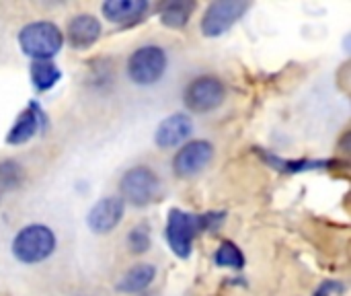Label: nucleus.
<instances>
[{"label":"nucleus","mask_w":351,"mask_h":296,"mask_svg":"<svg viewBox=\"0 0 351 296\" xmlns=\"http://www.w3.org/2000/svg\"><path fill=\"white\" fill-rule=\"evenodd\" d=\"M218 220H222V214H218V212L191 214V212H185V210H179V208L169 210V216H167V241H169L171 251L177 258L187 260L191 255L195 237L202 231L214 227Z\"/></svg>","instance_id":"1"},{"label":"nucleus","mask_w":351,"mask_h":296,"mask_svg":"<svg viewBox=\"0 0 351 296\" xmlns=\"http://www.w3.org/2000/svg\"><path fill=\"white\" fill-rule=\"evenodd\" d=\"M64 45V35L58 25L49 21H35L21 29L19 47L25 56L33 58V62L53 58Z\"/></svg>","instance_id":"2"},{"label":"nucleus","mask_w":351,"mask_h":296,"mask_svg":"<svg viewBox=\"0 0 351 296\" xmlns=\"http://www.w3.org/2000/svg\"><path fill=\"white\" fill-rule=\"evenodd\" d=\"M53 251H56V235L45 225H27L12 239L14 260L27 266L45 262Z\"/></svg>","instance_id":"3"},{"label":"nucleus","mask_w":351,"mask_h":296,"mask_svg":"<svg viewBox=\"0 0 351 296\" xmlns=\"http://www.w3.org/2000/svg\"><path fill=\"white\" fill-rule=\"evenodd\" d=\"M119 194L123 204L128 202L132 206H148L160 196L158 175L144 165L132 167L119 179Z\"/></svg>","instance_id":"4"},{"label":"nucleus","mask_w":351,"mask_h":296,"mask_svg":"<svg viewBox=\"0 0 351 296\" xmlns=\"http://www.w3.org/2000/svg\"><path fill=\"white\" fill-rule=\"evenodd\" d=\"M167 70V54L160 45H142L128 60V76L140 87H150L162 78Z\"/></svg>","instance_id":"5"},{"label":"nucleus","mask_w":351,"mask_h":296,"mask_svg":"<svg viewBox=\"0 0 351 296\" xmlns=\"http://www.w3.org/2000/svg\"><path fill=\"white\" fill-rule=\"evenodd\" d=\"M224 97L226 89L216 76H197L183 91V101L193 113H208L218 109L224 103Z\"/></svg>","instance_id":"6"},{"label":"nucleus","mask_w":351,"mask_h":296,"mask_svg":"<svg viewBox=\"0 0 351 296\" xmlns=\"http://www.w3.org/2000/svg\"><path fill=\"white\" fill-rule=\"evenodd\" d=\"M249 2H239V0H218L212 2L202 16V33L206 37H220L224 35L239 19L249 10Z\"/></svg>","instance_id":"7"},{"label":"nucleus","mask_w":351,"mask_h":296,"mask_svg":"<svg viewBox=\"0 0 351 296\" xmlns=\"http://www.w3.org/2000/svg\"><path fill=\"white\" fill-rule=\"evenodd\" d=\"M214 159V146L208 140H193L181 146L173 159V171L181 179L195 177Z\"/></svg>","instance_id":"8"},{"label":"nucleus","mask_w":351,"mask_h":296,"mask_svg":"<svg viewBox=\"0 0 351 296\" xmlns=\"http://www.w3.org/2000/svg\"><path fill=\"white\" fill-rule=\"evenodd\" d=\"M123 210L125 204L121 202V198L109 196V198H101L86 216V225L93 233L97 235H105L111 233L123 218Z\"/></svg>","instance_id":"9"},{"label":"nucleus","mask_w":351,"mask_h":296,"mask_svg":"<svg viewBox=\"0 0 351 296\" xmlns=\"http://www.w3.org/2000/svg\"><path fill=\"white\" fill-rule=\"evenodd\" d=\"M193 132V122L185 113H173L171 117L162 119L156 128L154 142L158 148H175L183 144Z\"/></svg>","instance_id":"10"},{"label":"nucleus","mask_w":351,"mask_h":296,"mask_svg":"<svg viewBox=\"0 0 351 296\" xmlns=\"http://www.w3.org/2000/svg\"><path fill=\"white\" fill-rule=\"evenodd\" d=\"M41 122H43V111H41V107L37 103L31 101L27 105V109L21 111V115L12 124V128H10V132L6 136V142L12 144V146L29 142L41 130Z\"/></svg>","instance_id":"11"},{"label":"nucleus","mask_w":351,"mask_h":296,"mask_svg":"<svg viewBox=\"0 0 351 296\" xmlns=\"http://www.w3.org/2000/svg\"><path fill=\"white\" fill-rule=\"evenodd\" d=\"M101 37V23L95 14L80 12L68 23V41L76 49L90 47Z\"/></svg>","instance_id":"12"},{"label":"nucleus","mask_w":351,"mask_h":296,"mask_svg":"<svg viewBox=\"0 0 351 296\" xmlns=\"http://www.w3.org/2000/svg\"><path fill=\"white\" fill-rule=\"evenodd\" d=\"M101 10L107 16V21L128 25V23L138 21L148 10V2L146 0H107L101 6Z\"/></svg>","instance_id":"13"},{"label":"nucleus","mask_w":351,"mask_h":296,"mask_svg":"<svg viewBox=\"0 0 351 296\" xmlns=\"http://www.w3.org/2000/svg\"><path fill=\"white\" fill-rule=\"evenodd\" d=\"M156 278V268L150 264H138L132 270L125 272V276L119 280L117 291L128 293V295H138L142 291H146Z\"/></svg>","instance_id":"14"},{"label":"nucleus","mask_w":351,"mask_h":296,"mask_svg":"<svg viewBox=\"0 0 351 296\" xmlns=\"http://www.w3.org/2000/svg\"><path fill=\"white\" fill-rule=\"evenodd\" d=\"M62 78V70L49 62V60H39L31 64V82L37 91H49L51 87H56V82Z\"/></svg>","instance_id":"15"},{"label":"nucleus","mask_w":351,"mask_h":296,"mask_svg":"<svg viewBox=\"0 0 351 296\" xmlns=\"http://www.w3.org/2000/svg\"><path fill=\"white\" fill-rule=\"evenodd\" d=\"M195 4L193 2H169L160 10V21L169 29H181L187 25Z\"/></svg>","instance_id":"16"},{"label":"nucleus","mask_w":351,"mask_h":296,"mask_svg":"<svg viewBox=\"0 0 351 296\" xmlns=\"http://www.w3.org/2000/svg\"><path fill=\"white\" fill-rule=\"evenodd\" d=\"M214 264L218 268H232V270H241L245 266V255L243 251L230 243V241H222L220 247L214 253Z\"/></svg>","instance_id":"17"},{"label":"nucleus","mask_w":351,"mask_h":296,"mask_svg":"<svg viewBox=\"0 0 351 296\" xmlns=\"http://www.w3.org/2000/svg\"><path fill=\"white\" fill-rule=\"evenodd\" d=\"M128 247L132 253H144L150 247V231L146 225H138L128 235Z\"/></svg>","instance_id":"18"},{"label":"nucleus","mask_w":351,"mask_h":296,"mask_svg":"<svg viewBox=\"0 0 351 296\" xmlns=\"http://www.w3.org/2000/svg\"><path fill=\"white\" fill-rule=\"evenodd\" d=\"M21 181V171L19 167L8 161V163H0V198L10 192L16 183Z\"/></svg>","instance_id":"19"},{"label":"nucleus","mask_w":351,"mask_h":296,"mask_svg":"<svg viewBox=\"0 0 351 296\" xmlns=\"http://www.w3.org/2000/svg\"><path fill=\"white\" fill-rule=\"evenodd\" d=\"M346 288H343V284H339V282H325L315 296H333V295H339V293H343Z\"/></svg>","instance_id":"20"}]
</instances>
